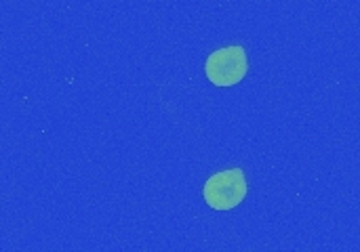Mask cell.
Instances as JSON below:
<instances>
[{
  "mask_svg": "<svg viewBox=\"0 0 360 252\" xmlns=\"http://www.w3.org/2000/svg\"><path fill=\"white\" fill-rule=\"evenodd\" d=\"M249 185L243 168H228L209 177L202 187L205 202L213 211H232L247 198Z\"/></svg>",
  "mask_w": 360,
  "mask_h": 252,
  "instance_id": "6da1fadb",
  "label": "cell"
},
{
  "mask_svg": "<svg viewBox=\"0 0 360 252\" xmlns=\"http://www.w3.org/2000/svg\"><path fill=\"white\" fill-rule=\"evenodd\" d=\"M247 72H249V59H247V51L240 44L213 51L205 63V74L209 82H213L215 86H234L247 76Z\"/></svg>",
  "mask_w": 360,
  "mask_h": 252,
  "instance_id": "7a4b0ae2",
  "label": "cell"
}]
</instances>
